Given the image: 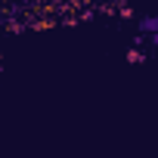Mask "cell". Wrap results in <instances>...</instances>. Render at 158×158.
I'll return each instance as SVG.
<instances>
[{
	"label": "cell",
	"mask_w": 158,
	"mask_h": 158,
	"mask_svg": "<svg viewBox=\"0 0 158 158\" xmlns=\"http://www.w3.org/2000/svg\"><path fill=\"white\" fill-rule=\"evenodd\" d=\"M59 13V0H40L31 6V19H44V16H56Z\"/></svg>",
	"instance_id": "cell-1"
},
{
	"label": "cell",
	"mask_w": 158,
	"mask_h": 158,
	"mask_svg": "<svg viewBox=\"0 0 158 158\" xmlns=\"http://www.w3.org/2000/svg\"><path fill=\"white\" fill-rule=\"evenodd\" d=\"M31 25H34L37 31H47V28H53V25H56V19H53V16H44V19H31Z\"/></svg>",
	"instance_id": "cell-2"
},
{
	"label": "cell",
	"mask_w": 158,
	"mask_h": 158,
	"mask_svg": "<svg viewBox=\"0 0 158 158\" xmlns=\"http://www.w3.org/2000/svg\"><path fill=\"white\" fill-rule=\"evenodd\" d=\"M127 59H130V62H139L143 56H139V50H130V53H127Z\"/></svg>",
	"instance_id": "cell-3"
}]
</instances>
